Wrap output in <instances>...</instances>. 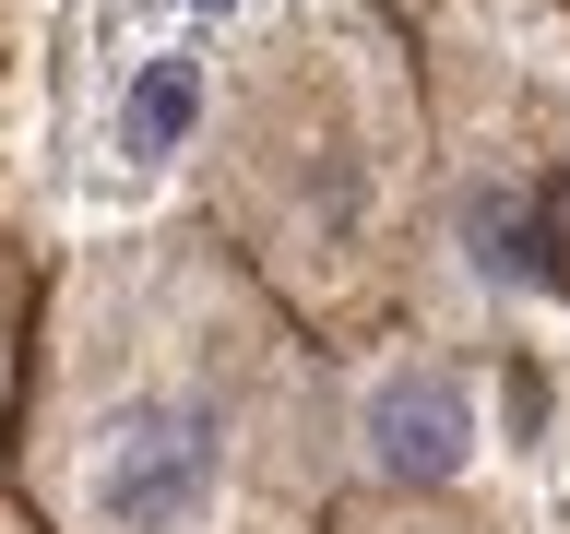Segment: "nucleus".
Listing matches in <instances>:
<instances>
[{"label":"nucleus","instance_id":"obj_4","mask_svg":"<svg viewBox=\"0 0 570 534\" xmlns=\"http://www.w3.org/2000/svg\"><path fill=\"white\" fill-rule=\"evenodd\" d=\"M368 475L356 487H428L440 463H452V439H463V416H452V392H428V380H392L381 404H368Z\"/></svg>","mask_w":570,"mask_h":534},{"label":"nucleus","instance_id":"obj_2","mask_svg":"<svg viewBox=\"0 0 570 534\" xmlns=\"http://www.w3.org/2000/svg\"><path fill=\"white\" fill-rule=\"evenodd\" d=\"M203 226L274 285L285 309L333 320L392 309L428 238V71L381 12H309L238 71L214 119Z\"/></svg>","mask_w":570,"mask_h":534},{"label":"nucleus","instance_id":"obj_3","mask_svg":"<svg viewBox=\"0 0 570 534\" xmlns=\"http://www.w3.org/2000/svg\"><path fill=\"white\" fill-rule=\"evenodd\" d=\"M416 71L440 249L570 309V0H440Z\"/></svg>","mask_w":570,"mask_h":534},{"label":"nucleus","instance_id":"obj_8","mask_svg":"<svg viewBox=\"0 0 570 534\" xmlns=\"http://www.w3.org/2000/svg\"><path fill=\"white\" fill-rule=\"evenodd\" d=\"M0 534H48V523H36V511H24V498H12V487H0Z\"/></svg>","mask_w":570,"mask_h":534},{"label":"nucleus","instance_id":"obj_6","mask_svg":"<svg viewBox=\"0 0 570 534\" xmlns=\"http://www.w3.org/2000/svg\"><path fill=\"white\" fill-rule=\"evenodd\" d=\"M36 285L12 261V226H0V475H12V404H24V345H36Z\"/></svg>","mask_w":570,"mask_h":534},{"label":"nucleus","instance_id":"obj_1","mask_svg":"<svg viewBox=\"0 0 570 534\" xmlns=\"http://www.w3.org/2000/svg\"><path fill=\"white\" fill-rule=\"evenodd\" d=\"M0 487L48 534H321L356 487L345 392L214 226H131L36 285Z\"/></svg>","mask_w":570,"mask_h":534},{"label":"nucleus","instance_id":"obj_5","mask_svg":"<svg viewBox=\"0 0 570 534\" xmlns=\"http://www.w3.org/2000/svg\"><path fill=\"white\" fill-rule=\"evenodd\" d=\"M321 534H499V523L463 511V498H440V487H345Z\"/></svg>","mask_w":570,"mask_h":534},{"label":"nucleus","instance_id":"obj_7","mask_svg":"<svg viewBox=\"0 0 570 534\" xmlns=\"http://www.w3.org/2000/svg\"><path fill=\"white\" fill-rule=\"evenodd\" d=\"M12 60H24V0H0V107H12Z\"/></svg>","mask_w":570,"mask_h":534}]
</instances>
